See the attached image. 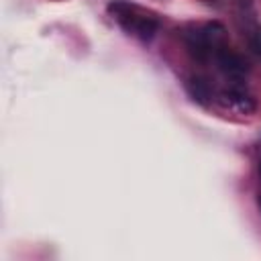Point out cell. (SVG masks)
<instances>
[{
    "label": "cell",
    "mask_w": 261,
    "mask_h": 261,
    "mask_svg": "<svg viewBox=\"0 0 261 261\" xmlns=\"http://www.w3.org/2000/svg\"><path fill=\"white\" fill-rule=\"evenodd\" d=\"M108 10L112 12V16L120 22V27L126 33L135 35V37H139L143 41L153 39L157 29H159V22H157V18L153 14H147L145 10H141L139 6L130 4V2L114 0V2H110Z\"/></svg>",
    "instance_id": "1"
},
{
    "label": "cell",
    "mask_w": 261,
    "mask_h": 261,
    "mask_svg": "<svg viewBox=\"0 0 261 261\" xmlns=\"http://www.w3.org/2000/svg\"><path fill=\"white\" fill-rule=\"evenodd\" d=\"M216 102L222 110L234 112V114H251L257 108V102L243 90L239 88H230V90H222L216 96Z\"/></svg>",
    "instance_id": "2"
},
{
    "label": "cell",
    "mask_w": 261,
    "mask_h": 261,
    "mask_svg": "<svg viewBox=\"0 0 261 261\" xmlns=\"http://www.w3.org/2000/svg\"><path fill=\"white\" fill-rule=\"evenodd\" d=\"M214 61H216V67H218L226 77L239 80V77H243V75L247 73V61H245L239 53L230 51L228 47L220 49V51L214 55Z\"/></svg>",
    "instance_id": "3"
},
{
    "label": "cell",
    "mask_w": 261,
    "mask_h": 261,
    "mask_svg": "<svg viewBox=\"0 0 261 261\" xmlns=\"http://www.w3.org/2000/svg\"><path fill=\"white\" fill-rule=\"evenodd\" d=\"M186 47H188L190 55L194 59H198V61H206V59L214 57V53H212V49H210L202 29H194V31H190L186 35Z\"/></svg>",
    "instance_id": "4"
},
{
    "label": "cell",
    "mask_w": 261,
    "mask_h": 261,
    "mask_svg": "<svg viewBox=\"0 0 261 261\" xmlns=\"http://www.w3.org/2000/svg\"><path fill=\"white\" fill-rule=\"evenodd\" d=\"M186 90L190 94L192 100H196L198 104H208L212 100V86L208 84V80L200 77V75H194L186 82Z\"/></svg>",
    "instance_id": "5"
},
{
    "label": "cell",
    "mask_w": 261,
    "mask_h": 261,
    "mask_svg": "<svg viewBox=\"0 0 261 261\" xmlns=\"http://www.w3.org/2000/svg\"><path fill=\"white\" fill-rule=\"evenodd\" d=\"M247 43H249V49L261 59V27H259V24H255V27L249 29V33H247Z\"/></svg>",
    "instance_id": "6"
},
{
    "label": "cell",
    "mask_w": 261,
    "mask_h": 261,
    "mask_svg": "<svg viewBox=\"0 0 261 261\" xmlns=\"http://www.w3.org/2000/svg\"><path fill=\"white\" fill-rule=\"evenodd\" d=\"M257 204H259V208H261V192H259V196H257Z\"/></svg>",
    "instance_id": "7"
},
{
    "label": "cell",
    "mask_w": 261,
    "mask_h": 261,
    "mask_svg": "<svg viewBox=\"0 0 261 261\" xmlns=\"http://www.w3.org/2000/svg\"><path fill=\"white\" fill-rule=\"evenodd\" d=\"M259 177H261V161H259Z\"/></svg>",
    "instance_id": "8"
}]
</instances>
